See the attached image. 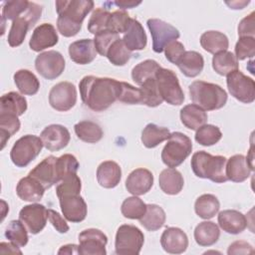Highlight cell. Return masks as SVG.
<instances>
[{
    "label": "cell",
    "instance_id": "obj_33",
    "mask_svg": "<svg viewBox=\"0 0 255 255\" xmlns=\"http://www.w3.org/2000/svg\"><path fill=\"white\" fill-rule=\"evenodd\" d=\"M27 110V100L16 92L4 94L0 99V114L22 116Z\"/></svg>",
    "mask_w": 255,
    "mask_h": 255
},
{
    "label": "cell",
    "instance_id": "obj_18",
    "mask_svg": "<svg viewBox=\"0 0 255 255\" xmlns=\"http://www.w3.org/2000/svg\"><path fill=\"white\" fill-rule=\"evenodd\" d=\"M58 41L59 37L55 27L50 23H43L34 29L29 41V46L31 50L41 52L55 46Z\"/></svg>",
    "mask_w": 255,
    "mask_h": 255
},
{
    "label": "cell",
    "instance_id": "obj_55",
    "mask_svg": "<svg viewBox=\"0 0 255 255\" xmlns=\"http://www.w3.org/2000/svg\"><path fill=\"white\" fill-rule=\"evenodd\" d=\"M163 51L167 61L175 65L177 64L179 59L182 57V55L185 53L183 44L178 41H171L165 46Z\"/></svg>",
    "mask_w": 255,
    "mask_h": 255
},
{
    "label": "cell",
    "instance_id": "obj_60",
    "mask_svg": "<svg viewBox=\"0 0 255 255\" xmlns=\"http://www.w3.org/2000/svg\"><path fill=\"white\" fill-rule=\"evenodd\" d=\"M79 245L76 244H67L63 245L59 251L58 254H79Z\"/></svg>",
    "mask_w": 255,
    "mask_h": 255
},
{
    "label": "cell",
    "instance_id": "obj_34",
    "mask_svg": "<svg viewBox=\"0 0 255 255\" xmlns=\"http://www.w3.org/2000/svg\"><path fill=\"white\" fill-rule=\"evenodd\" d=\"M14 82L19 92L26 96H33L38 93L40 82L31 71L26 69L18 70L14 74Z\"/></svg>",
    "mask_w": 255,
    "mask_h": 255
},
{
    "label": "cell",
    "instance_id": "obj_48",
    "mask_svg": "<svg viewBox=\"0 0 255 255\" xmlns=\"http://www.w3.org/2000/svg\"><path fill=\"white\" fill-rule=\"evenodd\" d=\"M110 16L111 12L108 10V8H97L94 10L88 22L89 32L96 36L97 34L108 31V22Z\"/></svg>",
    "mask_w": 255,
    "mask_h": 255
},
{
    "label": "cell",
    "instance_id": "obj_11",
    "mask_svg": "<svg viewBox=\"0 0 255 255\" xmlns=\"http://www.w3.org/2000/svg\"><path fill=\"white\" fill-rule=\"evenodd\" d=\"M146 24L152 39V50L155 53L163 52L168 43L176 41L180 36L179 31L175 27L160 19H148Z\"/></svg>",
    "mask_w": 255,
    "mask_h": 255
},
{
    "label": "cell",
    "instance_id": "obj_21",
    "mask_svg": "<svg viewBox=\"0 0 255 255\" xmlns=\"http://www.w3.org/2000/svg\"><path fill=\"white\" fill-rule=\"evenodd\" d=\"M153 185V175L151 171L146 168H136L132 170L127 180V190L135 196L143 195L150 190Z\"/></svg>",
    "mask_w": 255,
    "mask_h": 255
},
{
    "label": "cell",
    "instance_id": "obj_5",
    "mask_svg": "<svg viewBox=\"0 0 255 255\" xmlns=\"http://www.w3.org/2000/svg\"><path fill=\"white\" fill-rule=\"evenodd\" d=\"M191 139L184 133L174 131L170 133L166 144L161 151L162 162L171 168L180 165L191 153Z\"/></svg>",
    "mask_w": 255,
    "mask_h": 255
},
{
    "label": "cell",
    "instance_id": "obj_39",
    "mask_svg": "<svg viewBox=\"0 0 255 255\" xmlns=\"http://www.w3.org/2000/svg\"><path fill=\"white\" fill-rule=\"evenodd\" d=\"M238 60L232 52L222 51L212 58V68L220 76H227L231 72L238 70Z\"/></svg>",
    "mask_w": 255,
    "mask_h": 255
},
{
    "label": "cell",
    "instance_id": "obj_6",
    "mask_svg": "<svg viewBox=\"0 0 255 255\" xmlns=\"http://www.w3.org/2000/svg\"><path fill=\"white\" fill-rule=\"evenodd\" d=\"M41 14L42 6L35 2H30L28 9L20 17L12 21L7 40L9 46H20L24 42L29 29L34 27L40 19Z\"/></svg>",
    "mask_w": 255,
    "mask_h": 255
},
{
    "label": "cell",
    "instance_id": "obj_58",
    "mask_svg": "<svg viewBox=\"0 0 255 255\" xmlns=\"http://www.w3.org/2000/svg\"><path fill=\"white\" fill-rule=\"evenodd\" d=\"M254 252L253 247L246 241L238 240L229 245L227 253L231 254H252Z\"/></svg>",
    "mask_w": 255,
    "mask_h": 255
},
{
    "label": "cell",
    "instance_id": "obj_32",
    "mask_svg": "<svg viewBox=\"0 0 255 255\" xmlns=\"http://www.w3.org/2000/svg\"><path fill=\"white\" fill-rule=\"evenodd\" d=\"M201 47L208 53L217 54L222 51H227L229 46L228 38L225 34L219 31H206L200 37Z\"/></svg>",
    "mask_w": 255,
    "mask_h": 255
},
{
    "label": "cell",
    "instance_id": "obj_57",
    "mask_svg": "<svg viewBox=\"0 0 255 255\" xmlns=\"http://www.w3.org/2000/svg\"><path fill=\"white\" fill-rule=\"evenodd\" d=\"M57 211L48 209V219L59 233H67L70 229L67 221Z\"/></svg>",
    "mask_w": 255,
    "mask_h": 255
},
{
    "label": "cell",
    "instance_id": "obj_15",
    "mask_svg": "<svg viewBox=\"0 0 255 255\" xmlns=\"http://www.w3.org/2000/svg\"><path fill=\"white\" fill-rule=\"evenodd\" d=\"M47 219L48 209L40 203L25 205L19 212V220L31 234L40 233L45 228Z\"/></svg>",
    "mask_w": 255,
    "mask_h": 255
},
{
    "label": "cell",
    "instance_id": "obj_13",
    "mask_svg": "<svg viewBox=\"0 0 255 255\" xmlns=\"http://www.w3.org/2000/svg\"><path fill=\"white\" fill-rule=\"evenodd\" d=\"M107 235L96 228L83 230L79 234V254L81 255H106Z\"/></svg>",
    "mask_w": 255,
    "mask_h": 255
},
{
    "label": "cell",
    "instance_id": "obj_40",
    "mask_svg": "<svg viewBox=\"0 0 255 255\" xmlns=\"http://www.w3.org/2000/svg\"><path fill=\"white\" fill-rule=\"evenodd\" d=\"M140 104L149 108H155L162 104L163 100L157 88L155 78L146 80L140 85Z\"/></svg>",
    "mask_w": 255,
    "mask_h": 255
},
{
    "label": "cell",
    "instance_id": "obj_31",
    "mask_svg": "<svg viewBox=\"0 0 255 255\" xmlns=\"http://www.w3.org/2000/svg\"><path fill=\"white\" fill-rule=\"evenodd\" d=\"M219 237V227L212 221H202L194 229V239L198 245L203 247L215 244Z\"/></svg>",
    "mask_w": 255,
    "mask_h": 255
},
{
    "label": "cell",
    "instance_id": "obj_51",
    "mask_svg": "<svg viewBox=\"0 0 255 255\" xmlns=\"http://www.w3.org/2000/svg\"><path fill=\"white\" fill-rule=\"evenodd\" d=\"M79 162L75 155L66 153L57 157V169L60 177V181L71 173H77L79 169Z\"/></svg>",
    "mask_w": 255,
    "mask_h": 255
},
{
    "label": "cell",
    "instance_id": "obj_52",
    "mask_svg": "<svg viewBox=\"0 0 255 255\" xmlns=\"http://www.w3.org/2000/svg\"><path fill=\"white\" fill-rule=\"evenodd\" d=\"M255 55V38L240 37L235 45V57L237 60L252 58Z\"/></svg>",
    "mask_w": 255,
    "mask_h": 255
},
{
    "label": "cell",
    "instance_id": "obj_49",
    "mask_svg": "<svg viewBox=\"0 0 255 255\" xmlns=\"http://www.w3.org/2000/svg\"><path fill=\"white\" fill-rule=\"evenodd\" d=\"M30 1L27 0H13L6 1L2 6V22L6 20L14 21L20 17L29 7Z\"/></svg>",
    "mask_w": 255,
    "mask_h": 255
},
{
    "label": "cell",
    "instance_id": "obj_22",
    "mask_svg": "<svg viewBox=\"0 0 255 255\" xmlns=\"http://www.w3.org/2000/svg\"><path fill=\"white\" fill-rule=\"evenodd\" d=\"M69 55L73 62L80 65L92 63L97 57V50L93 39H81L69 46Z\"/></svg>",
    "mask_w": 255,
    "mask_h": 255
},
{
    "label": "cell",
    "instance_id": "obj_53",
    "mask_svg": "<svg viewBox=\"0 0 255 255\" xmlns=\"http://www.w3.org/2000/svg\"><path fill=\"white\" fill-rule=\"evenodd\" d=\"M118 101L128 105L140 104V90L138 88L131 86L128 83L121 82L120 95Z\"/></svg>",
    "mask_w": 255,
    "mask_h": 255
},
{
    "label": "cell",
    "instance_id": "obj_29",
    "mask_svg": "<svg viewBox=\"0 0 255 255\" xmlns=\"http://www.w3.org/2000/svg\"><path fill=\"white\" fill-rule=\"evenodd\" d=\"M180 121L185 128L196 130L207 122V114L199 106L189 104L180 110Z\"/></svg>",
    "mask_w": 255,
    "mask_h": 255
},
{
    "label": "cell",
    "instance_id": "obj_61",
    "mask_svg": "<svg viewBox=\"0 0 255 255\" xmlns=\"http://www.w3.org/2000/svg\"><path fill=\"white\" fill-rule=\"evenodd\" d=\"M141 2H135V1H115L114 4H116L118 7L122 8V10L124 9H129V8H133L137 5H139Z\"/></svg>",
    "mask_w": 255,
    "mask_h": 255
},
{
    "label": "cell",
    "instance_id": "obj_24",
    "mask_svg": "<svg viewBox=\"0 0 255 255\" xmlns=\"http://www.w3.org/2000/svg\"><path fill=\"white\" fill-rule=\"evenodd\" d=\"M220 228L229 234H239L247 227V219L243 213L234 209H226L218 214Z\"/></svg>",
    "mask_w": 255,
    "mask_h": 255
},
{
    "label": "cell",
    "instance_id": "obj_46",
    "mask_svg": "<svg viewBox=\"0 0 255 255\" xmlns=\"http://www.w3.org/2000/svg\"><path fill=\"white\" fill-rule=\"evenodd\" d=\"M146 210V204L137 196L128 197L122 203V214L128 219H140Z\"/></svg>",
    "mask_w": 255,
    "mask_h": 255
},
{
    "label": "cell",
    "instance_id": "obj_43",
    "mask_svg": "<svg viewBox=\"0 0 255 255\" xmlns=\"http://www.w3.org/2000/svg\"><path fill=\"white\" fill-rule=\"evenodd\" d=\"M27 228L21 220H12L5 230V237L17 247H24L28 243Z\"/></svg>",
    "mask_w": 255,
    "mask_h": 255
},
{
    "label": "cell",
    "instance_id": "obj_44",
    "mask_svg": "<svg viewBox=\"0 0 255 255\" xmlns=\"http://www.w3.org/2000/svg\"><path fill=\"white\" fill-rule=\"evenodd\" d=\"M20 129V121L17 116L12 114H0V135L1 149L4 148L6 141Z\"/></svg>",
    "mask_w": 255,
    "mask_h": 255
},
{
    "label": "cell",
    "instance_id": "obj_38",
    "mask_svg": "<svg viewBox=\"0 0 255 255\" xmlns=\"http://www.w3.org/2000/svg\"><path fill=\"white\" fill-rule=\"evenodd\" d=\"M74 129L78 138L88 143L98 142L104 135L102 128L92 121L79 122L75 125Z\"/></svg>",
    "mask_w": 255,
    "mask_h": 255
},
{
    "label": "cell",
    "instance_id": "obj_3",
    "mask_svg": "<svg viewBox=\"0 0 255 255\" xmlns=\"http://www.w3.org/2000/svg\"><path fill=\"white\" fill-rule=\"evenodd\" d=\"M227 158L222 155H212L200 150L191 157V168L194 174L200 178H206L216 183L227 181L225 167Z\"/></svg>",
    "mask_w": 255,
    "mask_h": 255
},
{
    "label": "cell",
    "instance_id": "obj_27",
    "mask_svg": "<svg viewBox=\"0 0 255 255\" xmlns=\"http://www.w3.org/2000/svg\"><path fill=\"white\" fill-rule=\"evenodd\" d=\"M122 39L130 52L143 50L147 43V38L143 27L139 21L133 18H131L130 24L127 31L124 33Z\"/></svg>",
    "mask_w": 255,
    "mask_h": 255
},
{
    "label": "cell",
    "instance_id": "obj_12",
    "mask_svg": "<svg viewBox=\"0 0 255 255\" xmlns=\"http://www.w3.org/2000/svg\"><path fill=\"white\" fill-rule=\"evenodd\" d=\"M65 59L63 55L54 50L40 53L35 59L37 72L47 80L58 78L65 70Z\"/></svg>",
    "mask_w": 255,
    "mask_h": 255
},
{
    "label": "cell",
    "instance_id": "obj_25",
    "mask_svg": "<svg viewBox=\"0 0 255 255\" xmlns=\"http://www.w3.org/2000/svg\"><path fill=\"white\" fill-rule=\"evenodd\" d=\"M122 178L120 165L113 160L103 161L97 168L98 183L104 188L116 187Z\"/></svg>",
    "mask_w": 255,
    "mask_h": 255
},
{
    "label": "cell",
    "instance_id": "obj_62",
    "mask_svg": "<svg viewBox=\"0 0 255 255\" xmlns=\"http://www.w3.org/2000/svg\"><path fill=\"white\" fill-rule=\"evenodd\" d=\"M250 3V1H235V2H226L227 5L230 6V8L232 9H243L244 6L248 5Z\"/></svg>",
    "mask_w": 255,
    "mask_h": 255
},
{
    "label": "cell",
    "instance_id": "obj_7",
    "mask_svg": "<svg viewBox=\"0 0 255 255\" xmlns=\"http://www.w3.org/2000/svg\"><path fill=\"white\" fill-rule=\"evenodd\" d=\"M43 146L41 137L34 134L23 135L13 144L10 158L16 166L25 167L40 154Z\"/></svg>",
    "mask_w": 255,
    "mask_h": 255
},
{
    "label": "cell",
    "instance_id": "obj_17",
    "mask_svg": "<svg viewBox=\"0 0 255 255\" xmlns=\"http://www.w3.org/2000/svg\"><path fill=\"white\" fill-rule=\"evenodd\" d=\"M44 146L50 151H59L66 147L71 139L68 128L62 125L47 126L40 135Z\"/></svg>",
    "mask_w": 255,
    "mask_h": 255
},
{
    "label": "cell",
    "instance_id": "obj_16",
    "mask_svg": "<svg viewBox=\"0 0 255 255\" xmlns=\"http://www.w3.org/2000/svg\"><path fill=\"white\" fill-rule=\"evenodd\" d=\"M30 176L37 179L45 189L52 187L55 183L60 182V177L57 169V157L49 155L38 163L30 172Z\"/></svg>",
    "mask_w": 255,
    "mask_h": 255
},
{
    "label": "cell",
    "instance_id": "obj_30",
    "mask_svg": "<svg viewBox=\"0 0 255 255\" xmlns=\"http://www.w3.org/2000/svg\"><path fill=\"white\" fill-rule=\"evenodd\" d=\"M176 65L184 76L194 78L202 72L204 60L202 55L196 51H185Z\"/></svg>",
    "mask_w": 255,
    "mask_h": 255
},
{
    "label": "cell",
    "instance_id": "obj_2",
    "mask_svg": "<svg viewBox=\"0 0 255 255\" xmlns=\"http://www.w3.org/2000/svg\"><path fill=\"white\" fill-rule=\"evenodd\" d=\"M94 8L92 0H58L56 10L58 13L57 28L64 37L77 35L84 19Z\"/></svg>",
    "mask_w": 255,
    "mask_h": 255
},
{
    "label": "cell",
    "instance_id": "obj_41",
    "mask_svg": "<svg viewBox=\"0 0 255 255\" xmlns=\"http://www.w3.org/2000/svg\"><path fill=\"white\" fill-rule=\"evenodd\" d=\"M160 66L156 61L150 59L144 60L132 68L131 78L135 84L140 86L146 80L154 78Z\"/></svg>",
    "mask_w": 255,
    "mask_h": 255
},
{
    "label": "cell",
    "instance_id": "obj_26",
    "mask_svg": "<svg viewBox=\"0 0 255 255\" xmlns=\"http://www.w3.org/2000/svg\"><path fill=\"white\" fill-rule=\"evenodd\" d=\"M45 190V187L30 175L21 178L16 186V193L18 197L29 202L39 201L43 197Z\"/></svg>",
    "mask_w": 255,
    "mask_h": 255
},
{
    "label": "cell",
    "instance_id": "obj_50",
    "mask_svg": "<svg viewBox=\"0 0 255 255\" xmlns=\"http://www.w3.org/2000/svg\"><path fill=\"white\" fill-rule=\"evenodd\" d=\"M131 18L125 10H116L111 13L108 22V31L121 34L125 33L130 24Z\"/></svg>",
    "mask_w": 255,
    "mask_h": 255
},
{
    "label": "cell",
    "instance_id": "obj_19",
    "mask_svg": "<svg viewBox=\"0 0 255 255\" xmlns=\"http://www.w3.org/2000/svg\"><path fill=\"white\" fill-rule=\"evenodd\" d=\"M60 207L66 220L74 223L85 220L87 216V203L84 198L79 195L64 196L59 198Z\"/></svg>",
    "mask_w": 255,
    "mask_h": 255
},
{
    "label": "cell",
    "instance_id": "obj_47",
    "mask_svg": "<svg viewBox=\"0 0 255 255\" xmlns=\"http://www.w3.org/2000/svg\"><path fill=\"white\" fill-rule=\"evenodd\" d=\"M194 137L199 144L203 146H210L217 143L221 139L222 132L216 126L203 125L196 129Z\"/></svg>",
    "mask_w": 255,
    "mask_h": 255
},
{
    "label": "cell",
    "instance_id": "obj_4",
    "mask_svg": "<svg viewBox=\"0 0 255 255\" xmlns=\"http://www.w3.org/2000/svg\"><path fill=\"white\" fill-rule=\"evenodd\" d=\"M193 104L204 111H214L223 108L227 102V93L219 85L204 81H194L188 88Z\"/></svg>",
    "mask_w": 255,
    "mask_h": 255
},
{
    "label": "cell",
    "instance_id": "obj_35",
    "mask_svg": "<svg viewBox=\"0 0 255 255\" xmlns=\"http://www.w3.org/2000/svg\"><path fill=\"white\" fill-rule=\"evenodd\" d=\"M166 215L164 210L156 204H146V210L139 219V223L148 231H156L165 223Z\"/></svg>",
    "mask_w": 255,
    "mask_h": 255
},
{
    "label": "cell",
    "instance_id": "obj_37",
    "mask_svg": "<svg viewBox=\"0 0 255 255\" xmlns=\"http://www.w3.org/2000/svg\"><path fill=\"white\" fill-rule=\"evenodd\" d=\"M170 131L167 128L158 127L155 124H148L141 132V142L147 148H153L162 141L168 139Z\"/></svg>",
    "mask_w": 255,
    "mask_h": 255
},
{
    "label": "cell",
    "instance_id": "obj_59",
    "mask_svg": "<svg viewBox=\"0 0 255 255\" xmlns=\"http://www.w3.org/2000/svg\"><path fill=\"white\" fill-rule=\"evenodd\" d=\"M20 247H17L13 243H6L1 242L0 244V252L1 253H19L22 254L21 250H19Z\"/></svg>",
    "mask_w": 255,
    "mask_h": 255
},
{
    "label": "cell",
    "instance_id": "obj_20",
    "mask_svg": "<svg viewBox=\"0 0 255 255\" xmlns=\"http://www.w3.org/2000/svg\"><path fill=\"white\" fill-rule=\"evenodd\" d=\"M163 250L170 254H181L188 247V238L183 230L177 227L166 228L160 237Z\"/></svg>",
    "mask_w": 255,
    "mask_h": 255
},
{
    "label": "cell",
    "instance_id": "obj_23",
    "mask_svg": "<svg viewBox=\"0 0 255 255\" xmlns=\"http://www.w3.org/2000/svg\"><path fill=\"white\" fill-rule=\"evenodd\" d=\"M252 170L254 169H252L247 158L243 154H234L226 161V177L233 182H242L246 180L250 176Z\"/></svg>",
    "mask_w": 255,
    "mask_h": 255
},
{
    "label": "cell",
    "instance_id": "obj_8",
    "mask_svg": "<svg viewBox=\"0 0 255 255\" xmlns=\"http://www.w3.org/2000/svg\"><path fill=\"white\" fill-rule=\"evenodd\" d=\"M143 242L144 235L139 228L134 225L124 224L117 230L115 251L119 255H137Z\"/></svg>",
    "mask_w": 255,
    "mask_h": 255
},
{
    "label": "cell",
    "instance_id": "obj_56",
    "mask_svg": "<svg viewBox=\"0 0 255 255\" xmlns=\"http://www.w3.org/2000/svg\"><path fill=\"white\" fill-rule=\"evenodd\" d=\"M254 12H251L248 16L244 17L238 25V35L240 37H254Z\"/></svg>",
    "mask_w": 255,
    "mask_h": 255
},
{
    "label": "cell",
    "instance_id": "obj_45",
    "mask_svg": "<svg viewBox=\"0 0 255 255\" xmlns=\"http://www.w3.org/2000/svg\"><path fill=\"white\" fill-rule=\"evenodd\" d=\"M82 189V181L77 173H71L65 176L56 187L58 198L71 195H79Z\"/></svg>",
    "mask_w": 255,
    "mask_h": 255
},
{
    "label": "cell",
    "instance_id": "obj_14",
    "mask_svg": "<svg viewBox=\"0 0 255 255\" xmlns=\"http://www.w3.org/2000/svg\"><path fill=\"white\" fill-rule=\"evenodd\" d=\"M77 103V90L70 82L56 84L49 93V104L58 112H67Z\"/></svg>",
    "mask_w": 255,
    "mask_h": 255
},
{
    "label": "cell",
    "instance_id": "obj_9",
    "mask_svg": "<svg viewBox=\"0 0 255 255\" xmlns=\"http://www.w3.org/2000/svg\"><path fill=\"white\" fill-rule=\"evenodd\" d=\"M154 78L163 101L172 106H180L183 103L184 94L173 71L160 67Z\"/></svg>",
    "mask_w": 255,
    "mask_h": 255
},
{
    "label": "cell",
    "instance_id": "obj_28",
    "mask_svg": "<svg viewBox=\"0 0 255 255\" xmlns=\"http://www.w3.org/2000/svg\"><path fill=\"white\" fill-rule=\"evenodd\" d=\"M158 184L160 189L169 195L178 194L184 185L182 174L175 168L163 169L158 177Z\"/></svg>",
    "mask_w": 255,
    "mask_h": 255
},
{
    "label": "cell",
    "instance_id": "obj_42",
    "mask_svg": "<svg viewBox=\"0 0 255 255\" xmlns=\"http://www.w3.org/2000/svg\"><path fill=\"white\" fill-rule=\"evenodd\" d=\"M106 57L115 66H125L131 57V52L127 48L122 38H118L109 48Z\"/></svg>",
    "mask_w": 255,
    "mask_h": 255
},
{
    "label": "cell",
    "instance_id": "obj_1",
    "mask_svg": "<svg viewBox=\"0 0 255 255\" xmlns=\"http://www.w3.org/2000/svg\"><path fill=\"white\" fill-rule=\"evenodd\" d=\"M120 87L116 79L95 76H86L79 83L83 103L94 112H103L118 101Z\"/></svg>",
    "mask_w": 255,
    "mask_h": 255
},
{
    "label": "cell",
    "instance_id": "obj_10",
    "mask_svg": "<svg viewBox=\"0 0 255 255\" xmlns=\"http://www.w3.org/2000/svg\"><path fill=\"white\" fill-rule=\"evenodd\" d=\"M226 84L233 98L244 104H251L255 100V83L252 78L236 70L227 75Z\"/></svg>",
    "mask_w": 255,
    "mask_h": 255
},
{
    "label": "cell",
    "instance_id": "obj_54",
    "mask_svg": "<svg viewBox=\"0 0 255 255\" xmlns=\"http://www.w3.org/2000/svg\"><path fill=\"white\" fill-rule=\"evenodd\" d=\"M118 38H120L119 34H116L110 31H105L100 34H97L93 39L97 53L106 57L109 48Z\"/></svg>",
    "mask_w": 255,
    "mask_h": 255
},
{
    "label": "cell",
    "instance_id": "obj_36",
    "mask_svg": "<svg viewBox=\"0 0 255 255\" xmlns=\"http://www.w3.org/2000/svg\"><path fill=\"white\" fill-rule=\"evenodd\" d=\"M220 208L218 198L210 193L200 195L194 203L195 213L202 219H210L214 217Z\"/></svg>",
    "mask_w": 255,
    "mask_h": 255
}]
</instances>
